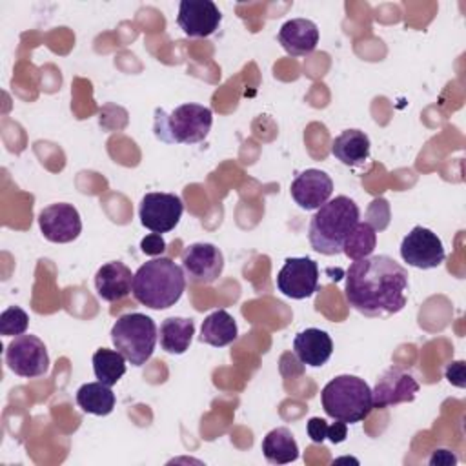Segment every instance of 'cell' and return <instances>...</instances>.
Returning <instances> with one entry per match:
<instances>
[{"label":"cell","mask_w":466,"mask_h":466,"mask_svg":"<svg viewBox=\"0 0 466 466\" xmlns=\"http://www.w3.org/2000/svg\"><path fill=\"white\" fill-rule=\"evenodd\" d=\"M140 249L149 257L162 255L166 251V240L162 238L160 233H149L140 240Z\"/></svg>","instance_id":"4316f807"},{"label":"cell","mask_w":466,"mask_h":466,"mask_svg":"<svg viewBox=\"0 0 466 466\" xmlns=\"http://www.w3.org/2000/svg\"><path fill=\"white\" fill-rule=\"evenodd\" d=\"M220 20L222 15L211 0H182L178 4L177 24L186 36H209L218 29Z\"/></svg>","instance_id":"5bb4252c"},{"label":"cell","mask_w":466,"mask_h":466,"mask_svg":"<svg viewBox=\"0 0 466 466\" xmlns=\"http://www.w3.org/2000/svg\"><path fill=\"white\" fill-rule=\"evenodd\" d=\"M359 206L346 195H339L322 204L309 220L308 238L315 251L322 255L342 253L346 237L359 224Z\"/></svg>","instance_id":"3957f363"},{"label":"cell","mask_w":466,"mask_h":466,"mask_svg":"<svg viewBox=\"0 0 466 466\" xmlns=\"http://www.w3.org/2000/svg\"><path fill=\"white\" fill-rule=\"evenodd\" d=\"M213 124V113L200 104H182L171 113L162 107L155 109V137L166 144H197L202 142Z\"/></svg>","instance_id":"5b68a950"},{"label":"cell","mask_w":466,"mask_h":466,"mask_svg":"<svg viewBox=\"0 0 466 466\" xmlns=\"http://www.w3.org/2000/svg\"><path fill=\"white\" fill-rule=\"evenodd\" d=\"M157 326L151 317L144 313L120 315L111 328V340L133 366L146 364L157 346Z\"/></svg>","instance_id":"8992f818"},{"label":"cell","mask_w":466,"mask_h":466,"mask_svg":"<svg viewBox=\"0 0 466 466\" xmlns=\"http://www.w3.org/2000/svg\"><path fill=\"white\" fill-rule=\"evenodd\" d=\"M237 337H238L237 322L226 309H215L202 320L200 340L213 348L229 346Z\"/></svg>","instance_id":"44dd1931"},{"label":"cell","mask_w":466,"mask_h":466,"mask_svg":"<svg viewBox=\"0 0 466 466\" xmlns=\"http://www.w3.org/2000/svg\"><path fill=\"white\" fill-rule=\"evenodd\" d=\"M293 351L302 364L311 368L324 366L333 353L331 337L319 328H308L293 339Z\"/></svg>","instance_id":"ac0fdd59"},{"label":"cell","mask_w":466,"mask_h":466,"mask_svg":"<svg viewBox=\"0 0 466 466\" xmlns=\"http://www.w3.org/2000/svg\"><path fill=\"white\" fill-rule=\"evenodd\" d=\"M95 377L106 386H115L126 373V357L120 351L100 348L93 353Z\"/></svg>","instance_id":"cb8c5ba5"},{"label":"cell","mask_w":466,"mask_h":466,"mask_svg":"<svg viewBox=\"0 0 466 466\" xmlns=\"http://www.w3.org/2000/svg\"><path fill=\"white\" fill-rule=\"evenodd\" d=\"M38 226L42 235L55 244L73 242L82 231L80 213L75 206L56 202L38 213Z\"/></svg>","instance_id":"4fadbf2b"},{"label":"cell","mask_w":466,"mask_h":466,"mask_svg":"<svg viewBox=\"0 0 466 466\" xmlns=\"http://www.w3.org/2000/svg\"><path fill=\"white\" fill-rule=\"evenodd\" d=\"M400 257L413 268L433 269L442 264L446 253L437 233L428 228L415 226L400 242Z\"/></svg>","instance_id":"8fae6325"},{"label":"cell","mask_w":466,"mask_h":466,"mask_svg":"<svg viewBox=\"0 0 466 466\" xmlns=\"http://www.w3.org/2000/svg\"><path fill=\"white\" fill-rule=\"evenodd\" d=\"M377 246V233L370 222H359L353 231L346 237L342 244V253L351 258L359 260L370 257Z\"/></svg>","instance_id":"d4e9b609"},{"label":"cell","mask_w":466,"mask_h":466,"mask_svg":"<svg viewBox=\"0 0 466 466\" xmlns=\"http://www.w3.org/2000/svg\"><path fill=\"white\" fill-rule=\"evenodd\" d=\"M76 404L91 415H109L115 408V393L104 382H86L76 391Z\"/></svg>","instance_id":"603a6c76"},{"label":"cell","mask_w":466,"mask_h":466,"mask_svg":"<svg viewBox=\"0 0 466 466\" xmlns=\"http://www.w3.org/2000/svg\"><path fill=\"white\" fill-rule=\"evenodd\" d=\"M182 211L184 204L175 193H146L138 206L140 224L160 235L171 231L178 224Z\"/></svg>","instance_id":"ba28073f"},{"label":"cell","mask_w":466,"mask_h":466,"mask_svg":"<svg viewBox=\"0 0 466 466\" xmlns=\"http://www.w3.org/2000/svg\"><path fill=\"white\" fill-rule=\"evenodd\" d=\"M195 335L193 319L186 317H167L160 324L158 339L164 351L171 355H182L189 350V344Z\"/></svg>","instance_id":"ffe728a7"},{"label":"cell","mask_w":466,"mask_h":466,"mask_svg":"<svg viewBox=\"0 0 466 466\" xmlns=\"http://www.w3.org/2000/svg\"><path fill=\"white\" fill-rule=\"evenodd\" d=\"M320 402L328 417L355 424L364 420L373 410L371 388L355 375H339L320 391Z\"/></svg>","instance_id":"277c9868"},{"label":"cell","mask_w":466,"mask_h":466,"mask_svg":"<svg viewBox=\"0 0 466 466\" xmlns=\"http://www.w3.org/2000/svg\"><path fill=\"white\" fill-rule=\"evenodd\" d=\"M431 466H453L457 464V455L450 450H435L428 461Z\"/></svg>","instance_id":"f546056e"},{"label":"cell","mask_w":466,"mask_h":466,"mask_svg":"<svg viewBox=\"0 0 466 466\" xmlns=\"http://www.w3.org/2000/svg\"><path fill=\"white\" fill-rule=\"evenodd\" d=\"M331 155L344 166H362L370 158V137L360 129H344L331 142Z\"/></svg>","instance_id":"d6986e66"},{"label":"cell","mask_w":466,"mask_h":466,"mask_svg":"<svg viewBox=\"0 0 466 466\" xmlns=\"http://www.w3.org/2000/svg\"><path fill=\"white\" fill-rule=\"evenodd\" d=\"M186 280L191 284H213L224 269L222 251L209 242L189 244L180 255Z\"/></svg>","instance_id":"9c48e42d"},{"label":"cell","mask_w":466,"mask_h":466,"mask_svg":"<svg viewBox=\"0 0 466 466\" xmlns=\"http://www.w3.org/2000/svg\"><path fill=\"white\" fill-rule=\"evenodd\" d=\"M308 435H309V439H311L313 442L320 444V442L326 439V435H328V424H326V420L320 419V417H311V419L308 420Z\"/></svg>","instance_id":"83f0119b"},{"label":"cell","mask_w":466,"mask_h":466,"mask_svg":"<svg viewBox=\"0 0 466 466\" xmlns=\"http://www.w3.org/2000/svg\"><path fill=\"white\" fill-rule=\"evenodd\" d=\"M5 364L18 377H42L49 370L46 344L36 335H18L5 348Z\"/></svg>","instance_id":"52a82bcc"},{"label":"cell","mask_w":466,"mask_h":466,"mask_svg":"<svg viewBox=\"0 0 466 466\" xmlns=\"http://www.w3.org/2000/svg\"><path fill=\"white\" fill-rule=\"evenodd\" d=\"M408 271L388 255L353 260L346 271V302L364 317H391L406 306Z\"/></svg>","instance_id":"6da1fadb"},{"label":"cell","mask_w":466,"mask_h":466,"mask_svg":"<svg viewBox=\"0 0 466 466\" xmlns=\"http://www.w3.org/2000/svg\"><path fill=\"white\" fill-rule=\"evenodd\" d=\"M417 393L419 382L415 377L399 366H391L377 379L371 390L373 408L384 410L400 402H411Z\"/></svg>","instance_id":"7c38bea8"},{"label":"cell","mask_w":466,"mask_h":466,"mask_svg":"<svg viewBox=\"0 0 466 466\" xmlns=\"http://www.w3.org/2000/svg\"><path fill=\"white\" fill-rule=\"evenodd\" d=\"M277 288L289 299H308L319 288V266L309 257H289L277 275Z\"/></svg>","instance_id":"30bf717a"},{"label":"cell","mask_w":466,"mask_h":466,"mask_svg":"<svg viewBox=\"0 0 466 466\" xmlns=\"http://www.w3.org/2000/svg\"><path fill=\"white\" fill-rule=\"evenodd\" d=\"M289 193L299 208L306 211L319 209L329 200L333 193V180L326 171L309 167L295 177L289 186Z\"/></svg>","instance_id":"9a60e30c"},{"label":"cell","mask_w":466,"mask_h":466,"mask_svg":"<svg viewBox=\"0 0 466 466\" xmlns=\"http://www.w3.org/2000/svg\"><path fill=\"white\" fill-rule=\"evenodd\" d=\"M262 453L271 464H288L299 459V444L288 428H275L262 439Z\"/></svg>","instance_id":"7402d4cb"},{"label":"cell","mask_w":466,"mask_h":466,"mask_svg":"<svg viewBox=\"0 0 466 466\" xmlns=\"http://www.w3.org/2000/svg\"><path fill=\"white\" fill-rule=\"evenodd\" d=\"M348 437V424L342 420H335L331 426H328V435L326 439H329L333 444L342 442Z\"/></svg>","instance_id":"4dcf8cb0"},{"label":"cell","mask_w":466,"mask_h":466,"mask_svg":"<svg viewBox=\"0 0 466 466\" xmlns=\"http://www.w3.org/2000/svg\"><path fill=\"white\" fill-rule=\"evenodd\" d=\"M279 44L291 56H306L319 44V27L308 18H291L279 31Z\"/></svg>","instance_id":"e0dca14e"},{"label":"cell","mask_w":466,"mask_h":466,"mask_svg":"<svg viewBox=\"0 0 466 466\" xmlns=\"http://www.w3.org/2000/svg\"><path fill=\"white\" fill-rule=\"evenodd\" d=\"M27 326H29V317L18 306H9L0 315V333L5 337L24 335Z\"/></svg>","instance_id":"484cf974"},{"label":"cell","mask_w":466,"mask_h":466,"mask_svg":"<svg viewBox=\"0 0 466 466\" xmlns=\"http://www.w3.org/2000/svg\"><path fill=\"white\" fill-rule=\"evenodd\" d=\"M186 289L184 269L167 257L151 258L133 275V297L146 308L175 306Z\"/></svg>","instance_id":"7a4b0ae2"},{"label":"cell","mask_w":466,"mask_h":466,"mask_svg":"<svg viewBox=\"0 0 466 466\" xmlns=\"http://www.w3.org/2000/svg\"><path fill=\"white\" fill-rule=\"evenodd\" d=\"M95 288H96V295L102 300H107V302L122 300L129 293H133V273L120 260L107 262L98 268L95 275Z\"/></svg>","instance_id":"2e32d148"},{"label":"cell","mask_w":466,"mask_h":466,"mask_svg":"<svg viewBox=\"0 0 466 466\" xmlns=\"http://www.w3.org/2000/svg\"><path fill=\"white\" fill-rule=\"evenodd\" d=\"M446 379L459 388H464V362L457 360V362H450L446 368Z\"/></svg>","instance_id":"f1b7e54d"}]
</instances>
